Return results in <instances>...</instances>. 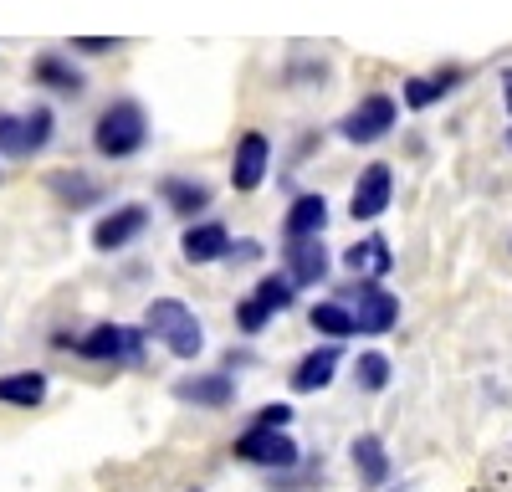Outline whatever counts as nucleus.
<instances>
[{"instance_id":"23","label":"nucleus","mask_w":512,"mask_h":492,"mask_svg":"<svg viewBox=\"0 0 512 492\" xmlns=\"http://www.w3.org/2000/svg\"><path fill=\"white\" fill-rule=\"evenodd\" d=\"M292 293H297V282H292L287 272H272V277L256 282V298H262L272 313H287V308H292Z\"/></svg>"},{"instance_id":"30","label":"nucleus","mask_w":512,"mask_h":492,"mask_svg":"<svg viewBox=\"0 0 512 492\" xmlns=\"http://www.w3.org/2000/svg\"><path fill=\"white\" fill-rule=\"evenodd\" d=\"M256 257H262V241H251V236L231 241V262H256Z\"/></svg>"},{"instance_id":"17","label":"nucleus","mask_w":512,"mask_h":492,"mask_svg":"<svg viewBox=\"0 0 512 492\" xmlns=\"http://www.w3.org/2000/svg\"><path fill=\"white\" fill-rule=\"evenodd\" d=\"M461 77H466L461 67H446V72H436V77H405V88H400V93H405V108H415V113H420V108H436Z\"/></svg>"},{"instance_id":"12","label":"nucleus","mask_w":512,"mask_h":492,"mask_svg":"<svg viewBox=\"0 0 512 492\" xmlns=\"http://www.w3.org/2000/svg\"><path fill=\"white\" fill-rule=\"evenodd\" d=\"M287 277L297 282V287H318L323 277H328V246H323V236H308V241H287Z\"/></svg>"},{"instance_id":"14","label":"nucleus","mask_w":512,"mask_h":492,"mask_svg":"<svg viewBox=\"0 0 512 492\" xmlns=\"http://www.w3.org/2000/svg\"><path fill=\"white\" fill-rule=\"evenodd\" d=\"M159 195L175 216H200L210 211V185L205 180H190V175H164L159 180Z\"/></svg>"},{"instance_id":"24","label":"nucleus","mask_w":512,"mask_h":492,"mask_svg":"<svg viewBox=\"0 0 512 492\" xmlns=\"http://www.w3.org/2000/svg\"><path fill=\"white\" fill-rule=\"evenodd\" d=\"M52 129H57L52 108L36 103V108L26 113V154H41V149H47V144H52Z\"/></svg>"},{"instance_id":"16","label":"nucleus","mask_w":512,"mask_h":492,"mask_svg":"<svg viewBox=\"0 0 512 492\" xmlns=\"http://www.w3.org/2000/svg\"><path fill=\"white\" fill-rule=\"evenodd\" d=\"M354 472H359V482L364 487H384V482H390V451H384V441L379 436H354Z\"/></svg>"},{"instance_id":"28","label":"nucleus","mask_w":512,"mask_h":492,"mask_svg":"<svg viewBox=\"0 0 512 492\" xmlns=\"http://www.w3.org/2000/svg\"><path fill=\"white\" fill-rule=\"evenodd\" d=\"M287 421H292V405H262V410H256V426H277V431H287Z\"/></svg>"},{"instance_id":"4","label":"nucleus","mask_w":512,"mask_h":492,"mask_svg":"<svg viewBox=\"0 0 512 492\" xmlns=\"http://www.w3.org/2000/svg\"><path fill=\"white\" fill-rule=\"evenodd\" d=\"M236 462H251V467H262V472H292L297 462H303V451H297V441L277 426H246L236 436Z\"/></svg>"},{"instance_id":"25","label":"nucleus","mask_w":512,"mask_h":492,"mask_svg":"<svg viewBox=\"0 0 512 492\" xmlns=\"http://www.w3.org/2000/svg\"><path fill=\"white\" fill-rule=\"evenodd\" d=\"M0 154H26V113H0Z\"/></svg>"},{"instance_id":"32","label":"nucleus","mask_w":512,"mask_h":492,"mask_svg":"<svg viewBox=\"0 0 512 492\" xmlns=\"http://www.w3.org/2000/svg\"><path fill=\"white\" fill-rule=\"evenodd\" d=\"M507 149H512V134H507Z\"/></svg>"},{"instance_id":"2","label":"nucleus","mask_w":512,"mask_h":492,"mask_svg":"<svg viewBox=\"0 0 512 492\" xmlns=\"http://www.w3.org/2000/svg\"><path fill=\"white\" fill-rule=\"evenodd\" d=\"M144 328H149V339H159L175 359H195L205 349V328L180 298H154L144 308Z\"/></svg>"},{"instance_id":"3","label":"nucleus","mask_w":512,"mask_h":492,"mask_svg":"<svg viewBox=\"0 0 512 492\" xmlns=\"http://www.w3.org/2000/svg\"><path fill=\"white\" fill-rule=\"evenodd\" d=\"M144 334L149 328H128V323H98L82 339H72V349L93 364H139L144 359Z\"/></svg>"},{"instance_id":"8","label":"nucleus","mask_w":512,"mask_h":492,"mask_svg":"<svg viewBox=\"0 0 512 492\" xmlns=\"http://www.w3.org/2000/svg\"><path fill=\"white\" fill-rule=\"evenodd\" d=\"M267 164H272V139H267L262 129H246V134L236 139V154H231V185H236L241 195H251L256 185L267 180Z\"/></svg>"},{"instance_id":"1","label":"nucleus","mask_w":512,"mask_h":492,"mask_svg":"<svg viewBox=\"0 0 512 492\" xmlns=\"http://www.w3.org/2000/svg\"><path fill=\"white\" fill-rule=\"evenodd\" d=\"M149 144V113L134 98H113L93 123V149L103 159H134Z\"/></svg>"},{"instance_id":"10","label":"nucleus","mask_w":512,"mask_h":492,"mask_svg":"<svg viewBox=\"0 0 512 492\" xmlns=\"http://www.w3.org/2000/svg\"><path fill=\"white\" fill-rule=\"evenodd\" d=\"M180 252H185V262H195V267L221 262V257H231V231H226L221 221H195V226H185V236H180Z\"/></svg>"},{"instance_id":"11","label":"nucleus","mask_w":512,"mask_h":492,"mask_svg":"<svg viewBox=\"0 0 512 492\" xmlns=\"http://www.w3.org/2000/svg\"><path fill=\"white\" fill-rule=\"evenodd\" d=\"M175 400L185 405H200V410H226L236 400V380L231 375H190V380H175Z\"/></svg>"},{"instance_id":"29","label":"nucleus","mask_w":512,"mask_h":492,"mask_svg":"<svg viewBox=\"0 0 512 492\" xmlns=\"http://www.w3.org/2000/svg\"><path fill=\"white\" fill-rule=\"evenodd\" d=\"M118 41H108V36H77L72 41V52H88V57H103V52H113Z\"/></svg>"},{"instance_id":"31","label":"nucleus","mask_w":512,"mask_h":492,"mask_svg":"<svg viewBox=\"0 0 512 492\" xmlns=\"http://www.w3.org/2000/svg\"><path fill=\"white\" fill-rule=\"evenodd\" d=\"M502 88H507V93H502V98H507V113H512V67H507V72H502Z\"/></svg>"},{"instance_id":"18","label":"nucleus","mask_w":512,"mask_h":492,"mask_svg":"<svg viewBox=\"0 0 512 492\" xmlns=\"http://www.w3.org/2000/svg\"><path fill=\"white\" fill-rule=\"evenodd\" d=\"M31 77L41 82V88L67 93V98H77V93H82V72H77L67 57H57V52H41V57L31 62Z\"/></svg>"},{"instance_id":"21","label":"nucleus","mask_w":512,"mask_h":492,"mask_svg":"<svg viewBox=\"0 0 512 492\" xmlns=\"http://www.w3.org/2000/svg\"><path fill=\"white\" fill-rule=\"evenodd\" d=\"M47 190H52L62 205H72V211H82V205H93V200L103 195V185H93L82 170H52V175H47Z\"/></svg>"},{"instance_id":"15","label":"nucleus","mask_w":512,"mask_h":492,"mask_svg":"<svg viewBox=\"0 0 512 492\" xmlns=\"http://www.w3.org/2000/svg\"><path fill=\"white\" fill-rule=\"evenodd\" d=\"M333 369H338V344H323V349L303 354V359H297V369H292V390H297V395L328 390V385H333Z\"/></svg>"},{"instance_id":"22","label":"nucleus","mask_w":512,"mask_h":492,"mask_svg":"<svg viewBox=\"0 0 512 492\" xmlns=\"http://www.w3.org/2000/svg\"><path fill=\"white\" fill-rule=\"evenodd\" d=\"M354 380H359V390H369V395H379L384 385H390V359H384L379 349H369V354H359V359H354Z\"/></svg>"},{"instance_id":"9","label":"nucleus","mask_w":512,"mask_h":492,"mask_svg":"<svg viewBox=\"0 0 512 492\" xmlns=\"http://www.w3.org/2000/svg\"><path fill=\"white\" fill-rule=\"evenodd\" d=\"M144 226H149V211H144L139 200H128V205L108 211V216L93 226V246H98V252H118V246H128L134 236H144Z\"/></svg>"},{"instance_id":"13","label":"nucleus","mask_w":512,"mask_h":492,"mask_svg":"<svg viewBox=\"0 0 512 492\" xmlns=\"http://www.w3.org/2000/svg\"><path fill=\"white\" fill-rule=\"evenodd\" d=\"M323 226H328V200H323L318 190H308V195H297V200L287 205L282 236H287V241H308V236H323Z\"/></svg>"},{"instance_id":"5","label":"nucleus","mask_w":512,"mask_h":492,"mask_svg":"<svg viewBox=\"0 0 512 492\" xmlns=\"http://www.w3.org/2000/svg\"><path fill=\"white\" fill-rule=\"evenodd\" d=\"M344 298L359 318V334H390V328L400 323V298L390 293V287H379L374 277H359L354 287H344Z\"/></svg>"},{"instance_id":"19","label":"nucleus","mask_w":512,"mask_h":492,"mask_svg":"<svg viewBox=\"0 0 512 492\" xmlns=\"http://www.w3.org/2000/svg\"><path fill=\"white\" fill-rule=\"evenodd\" d=\"M308 323L318 328L323 339H354V334H359V318H354V308H349L344 298H328V303H313Z\"/></svg>"},{"instance_id":"7","label":"nucleus","mask_w":512,"mask_h":492,"mask_svg":"<svg viewBox=\"0 0 512 492\" xmlns=\"http://www.w3.org/2000/svg\"><path fill=\"white\" fill-rule=\"evenodd\" d=\"M395 200V170L390 164H369V170H359V185L349 195V216L354 221H379L384 211H390Z\"/></svg>"},{"instance_id":"33","label":"nucleus","mask_w":512,"mask_h":492,"mask_svg":"<svg viewBox=\"0 0 512 492\" xmlns=\"http://www.w3.org/2000/svg\"><path fill=\"white\" fill-rule=\"evenodd\" d=\"M190 492H200V487H190Z\"/></svg>"},{"instance_id":"20","label":"nucleus","mask_w":512,"mask_h":492,"mask_svg":"<svg viewBox=\"0 0 512 492\" xmlns=\"http://www.w3.org/2000/svg\"><path fill=\"white\" fill-rule=\"evenodd\" d=\"M47 400V375L41 369H16V375H0V405H41Z\"/></svg>"},{"instance_id":"27","label":"nucleus","mask_w":512,"mask_h":492,"mask_svg":"<svg viewBox=\"0 0 512 492\" xmlns=\"http://www.w3.org/2000/svg\"><path fill=\"white\" fill-rule=\"evenodd\" d=\"M272 323V308L262 303V298H246V303H236V328H241V334H262V328Z\"/></svg>"},{"instance_id":"6","label":"nucleus","mask_w":512,"mask_h":492,"mask_svg":"<svg viewBox=\"0 0 512 492\" xmlns=\"http://www.w3.org/2000/svg\"><path fill=\"white\" fill-rule=\"evenodd\" d=\"M395 118H400V103L390 93H369V98H359V108L344 123H338V134L349 144H379L384 134H395Z\"/></svg>"},{"instance_id":"26","label":"nucleus","mask_w":512,"mask_h":492,"mask_svg":"<svg viewBox=\"0 0 512 492\" xmlns=\"http://www.w3.org/2000/svg\"><path fill=\"white\" fill-rule=\"evenodd\" d=\"M344 267H349V272H359V277H374V267H379V236L354 241L349 252H344ZM374 282H379V277H374Z\"/></svg>"}]
</instances>
